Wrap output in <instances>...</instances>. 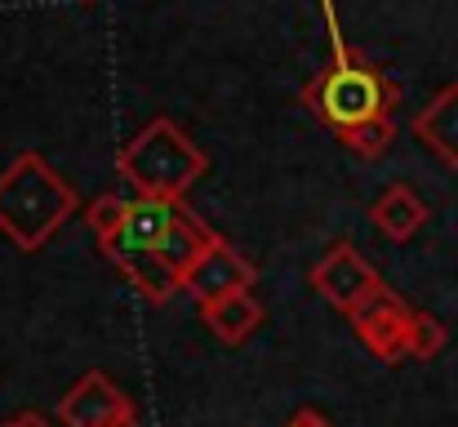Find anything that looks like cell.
<instances>
[{
  "label": "cell",
  "instance_id": "19",
  "mask_svg": "<svg viewBox=\"0 0 458 427\" xmlns=\"http://www.w3.org/2000/svg\"><path fill=\"white\" fill-rule=\"evenodd\" d=\"M0 427H9V423H0Z\"/></svg>",
  "mask_w": 458,
  "mask_h": 427
},
{
  "label": "cell",
  "instance_id": "8",
  "mask_svg": "<svg viewBox=\"0 0 458 427\" xmlns=\"http://www.w3.org/2000/svg\"><path fill=\"white\" fill-rule=\"evenodd\" d=\"M178 209H182L178 201L130 196L121 232H116V236H107L98 250H103V254H112V250H156V245H160V236L169 232V223H174V214H178Z\"/></svg>",
  "mask_w": 458,
  "mask_h": 427
},
{
  "label": "cell",
  "instance_id": "10",
  "mask_svg": "<svg viewBox=\"0 0 458 427\" xmlns=\"http://www.w3.org/2000/svg\"><path fill=\"white\" fill-rule=\"evenodd\" d=\"M125 281L139 289V298H148L152 307H165L178 289H182V281L160 263V254L156 250H112V254H103Z\"/></svg>",
  "mask_w": 458,
  "mask_h": 427
},
{
  "label": "cell",
  "instance_id": "1",
  "mask_svg": "<svg viewBox=\"0 0 458 427\" xmlns=\"http://www.w3.org/2000/svg\"><path fill=\"white\" fill-rule=\"evenodd\" d=\"M320 13H325V27H329V63L307 81L299 98L334 139H347L352 130H360L369 121H387L392 107L401 103V90L374 63L352 54V45L338 27L334 0H320Z\"/></svg>",
  "mask_w": 458,
  "mask_h": 427
},
{
  "label": "cell",
  "instance_id": "5",
  "mask_svg": "<svg viewBox=\"0 0 458 427\" xmlns=\"http://www.w3.org/2000/svg\"><path fill=\"white\" fill-rule=\"evenodd\" d=\"M58 423L63 427H139V410L130 392H121L103 370L81 374L63 401H58Z\"/></svg>",
  "mask_w": 458,
  "mask_h": 427
},
{
  "label": "cell",
  "instance_id": "15",
  "mask_svg": "<svg viewBox=\"0 0 458 427\" xmlns=\"http://www.w3.org/2000/svg\"><path fill=\"white\" fill-rule=\"evenodd\" d=\"M450 343V329L432 316V312H414V325H410V361H432L441 356Z\"/></svg>",
  "mask_w": 458,
  "mask_h": 427
},
{
  "label": "cell",
  "instance_id": "17",
  "mask_svg": "<svg viewBox=\"0 0 458 427\" xmlns=\"http://www.w3.org/2000/svg\"><path fill=\"white\" fill-rule=\"evenodd\" d=\"M285 427H334V423H329L325 414H316V410H299V414H294Z\"/></svg>",
  "mask_w": 458,
  "mask_h": 427
},
{
  "label": "cell",
  "instance_id": "16",
  "mask_svg": "<svg viewBox=\"0 0 458 427\" xmlns=\"http://www.w3.org/2000/svg\"><path fill=\"white\" fill-rule=\"evenodd\" d=\"M125 196H98V201H89V209H85V223L94 227V236H98V245L107 241V236H116L121 232V223H125Z\"/></svg>",
  "mask_w": 458,
  "mask_h": 427
},
{
  "label": "cell",
  "instance_id": "13",
  "mask_svg": "<svg viewBox=\"0 0 458 427\" xmlns=\"http://www.w3.org/2000/svg\"><path fill=\"white\" fill-rule=\"evenodd\" d=\"M200 320H205V329H209L218 343L241 347V343L263 325V303H259L254 294H236V298H223V303L200 307Z\"/></svg>",
  "mask_w": 458,
  "mask_h": 427
},
{
  "label": "cell",
  "instance_id": "18",
  "mask_svg": "<svg viewBox=\"0 0 458 427\" xmlns=\"http://www.w3.org/2000/svg\"><path fill=\"white\" fill-rule=\"evenodd\" d=\"M9 427H54V423H49L40 410H22V414H13V419H9Z\"/></svg>",
  "mask_w": 458,
  "mask_h": 427
},
{
  "label": "cell",
  "instance_id": "7",
  "mask_svg": "<svg viewBox=\"0 0 458 427\" xmlns=\"http://www.w3.org/2000/svg\"><path fill=\"white\" fill-rule=\"evenodd\" d=\"M259 281V272H254V263L232 245V241H214L205 254H200V263L182 277V289L196 298V307H209V303H223V298H236V294H254L250 285Z\"/></svg>",
  "mask_w": 458,
  "mask_h": 427
},
{
  "label": "cell",
  "instance_id": "4",
  "mask_svg": "<svg viewBox=\"0 0 458 427\" xmlns=\"http://www.w3.org/2000/svg\"><path fill=\"white\" fill-rule=\"evenodd\" d=\"M311 289L343 316H352L356 307H365L378 289H383V277L378 268L352 245V241H334L325 250V259L311 268Z\"/></svg>",
  "mask_w": 458,
  "mask_h": 427
},
{
  "label": "cell",
  "instance_id": "3",
  "mask_svg": "<svg viewBox=\"0 0 458 427\" xmlns=\"http://www.w3.org/2000/svg\"><path fill=\"white\" fill-rule=\"evenodd\" d=\"M209 156L187 139L169 116L148 121L134 139L116 151V174L134 187V196H156V201H178L205 178Z\"/></svg>",
  "mask_w": 458,
  "mask_h": 427
},
{
  "label": "cell",
  "instance_id": "11",
  "mask_svg": "<svg viewBox=\"0 0 458 427\" xmlns=\"http://www.w3.org/2000/svg\"><path fill=\"white\" fill-rule=\"evenodd\" d=\"M369 223H374L387 241L405 245V241H414V236L423 232V223H428V205L419 201V192H414V187L392 183V187L369 205Z\"/></svg>",
  "mask_w": 458,
  "mask_h": 427
},
{
  "label": "cell",
  "instance_id": "6",
  "mask_svg": "<svg viewBox=\"0 0 458 427\" xmlns=\"http://www.w3.org/2000/svg\"><path fill=\"white\" fill-rule=\"evenodd\" d=\"M352 329L356 338L369 347V356L396 365V361H410V325H414V307L396 294V289H378L365 307H356L352 316Z\"/></svg>",
  "mask_w": 458,
  "mask_h": 427
},
{
  "label": "cell",
  "instance_id": "2",
  "mask_svg": "<svg viewBox=\"0 0 458 427\" xmlns=\"http://www.w3.org/2000/svg\"><path fill=\"white\" fill-rule=\"evenodd\" d=\"M76 205V187L40 151H18L0 169V236L18 254L45 250Z\"/></svg>",
  "mask_w": 458,
  "mask_h": 427
},
{
  "label": "cell",
  "instance_id": "9",
  "mask_svg": "<svg viewBox=\"0 0 458 427\" xmlns=\"http://www.w3.org/2000/svg\"><path fill=\"white\" fill-rule=\"evenodd\" d=\"M414 139L423 142L441 165L458 169V81L445 85V90L414 116Z\"/></svg>",
  "mask_w": 458,
  "mask_h": 427
},
{
  "label": "cell",
  "instance_id": "12",
  "mask_svg": "<svg viewBox=\"0 0 458 427\" xmlns=\"http://www.w3.org/2000/svg\"><path fill=\"white\" fill-rule=\"evenodd\" d=\"M214 241H218V232H209V227H205V223H200V218H196V214L182 205V209L174 214L169 232L160 236L156 254H160V263H165V268H169V272L182 281V277H187V272L200 263V254H205Z\"/></svg>",
  "mask_w": 458,
  "mask_h": 427
},
{
  "label": "cell",
  "instance_id": "14",
  "mask_svg": "<svg viewBox=\"0 0 458 427\" xmlns=\"http://www.w3.org/2000/svg\"><path fill=\"white\" fill-rule=\"evenodd\" d=\"M352 156H360V160H378L392 142H396V116H387V121H369V125H360V130H352L347 139H338Z\"/></svg>",
  "mask_w": 458,
  "mask_h": 427
}]
</instances>
